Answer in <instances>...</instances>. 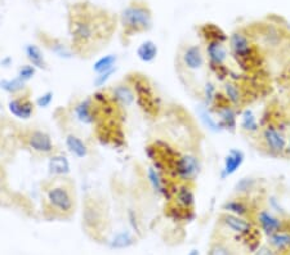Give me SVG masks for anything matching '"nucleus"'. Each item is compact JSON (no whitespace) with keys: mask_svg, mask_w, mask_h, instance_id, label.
<instances>
[{"mask_svg":"<svg viewBox=\"0 0 290 255\" xmlns=\"http://www.w3.org/2000/svg\"><path fill=\"white\" fill-rule=\"evenodd\" d=\"M70 34L74 53L89 57L88 54L93 53L106 42L111 34V26L105 20L104 13H90L85 7L79 6L71 13Z\"/></svg>","mask_w":290,"mask_h":255,"instance_id":"f257e3e1","label":"nucleus"},{"mask_svg":"<svg viewBox=\"0 0 290 255\" xmlns=\"http://www.w3.org/2000/svg\"><path fill=\"white\" fill-rule=\"evenodd\" d=\"M127 83L133 88L136 94V102L139 108L148 116L157 115L160 108L159 97L155 93L151 83L141 74H132L128 77Z\"/></svg>","mask_w":290,"mask_h":255,"instance_id":"f03ea898","label":"nucleus"},{"mask_svg":"<svg viewBox=\"0 0 290 255\" xmlns=\"http://www.w3.org/2000/svg\"><path fill=\"white\" fill-rule=\"evenodd\" d=\"M227 43L230 54L240 67L249 70L250 66L254 65V61L257 60L255 45L248 33L244 30L234 31L228 36Z\"/></svg>","mask_w":290,"mask_h":255,"instance_id":"7ed1b4c3","label":"nucleus"},{"mask_svg":"<svg viewBox=\"0 0 290 255\" xmlns=\"http://www.w3.org/2000/svg\"><path fill=\"white\" fill-rule=\"evenodd\" d=\"M122 24L128 34L150 30L152 26L151 11L147 6L132 4L122 12Z\"/></svg>","mask_w":290,"mask_h":255,"instance_id":"20e7f679","label":"nucleus"},{"mask_svg":"<svg viewBox=\"0 0 290 255\" xmlns=\"http://www.w3.org/2000/svg\"><path fill=\"white\" fill-rule=\"evenodd\" d=\"M200 170H202L200 159L195 154L184 152V154H178L170 173L173 178L179 183H192L200 174Z\"/></svg>","mask_w":290,"mask_h":255,"instance_id":"39448f33","label":"nucleus"},{"mask_svg":"<svg viewBox=\"0 0 290 255\" xmlns=\"http://www.w3.org/2000/svg\"><path fill=\"white\" fill-rule=\"evenodd\" d=\"M230 49L227 42L225 40H209L205 42V58L208 61V66L212 71L223 79L227 72L226 63L230 58Z\"/></svg>","mask_w":290,"mask_h":255,"instance_id":"423d86ee","label":"nucleus"},{"mask_svg":"<svg viewBox=\"0 0 290 255\" xmlns=\"http://www.w3.org/2000/svg\"><path fill=\"white\" fill-rule=\"evenodd\" d=\"M45 200L54 211L62 214L71 213L74 209V193L66 183H54L45 190Z\"/></svg>","mask_w":290,"mask_h":255,"instance_id":"0eeeda50","label":"nucleus"},{"mask_svg":"<svg viewBox=\"0 0 290 255\" xmlns=\"http://www.w3.org/2000/svg\"><path fill=\"white\" fill-rule=\"evenodd\" d=\"M263 149L272 156H282L286 151L287 136L281 128L275 124H267L259 132Z\"/></svg>","mask_w":290,"mask_h":255,"instance_id":"6e6552de","label":"nucleus"},{"mask_svg":"<svg viewBox=\"0 0 290 255\" xmlns=\"http://www.w3.org/2000/svg\"><path fill=\"white\" fill-rule=\"evenodd\" d=\"M212 111L216 115L217 120L219 122V126L222 131H228V132H235L237 129V121H239V112H237V108H235L234 106L228 104L227 102L223 99L222 94L219 97V99L217 101V103L214 104L213 108H211Z\"/></svg>","mask_w":290,"mask_h":255,"instance_id":"1a4fd4ad","label":"nucleus"},{"mask_svg":"<svg viewBox=\"0 0 290 255\" xmlns=\"http://www.w3.org/2000/svg\"><path fill=\"white\" fill-rule=\"evenodd\" d=\"M255 224L258 225V228L261 229L266 236H271V234L276 233V232L281 231V229L286 228L284 219L280 215L275 214L273 211L269 210L268 208L261 209L255 213Z\"/></svg>","mask_w":290,"mask_h":255,"instance_id":"9d476101","label":"nucleus"},{"mask_svg":"<svg viewBox=\"0 0 290 255\" xmlns=\"http://www.w3.org/2000/svg\"><path fill=\"white\" fill-rule=\"evenodd\" d=\"M219 222L226 229L237 234L240 237H248L254 231V223L249 218L237 217L234 214L222 213L219 217Z\"/></svg>","mask_w":290,"mask_h":255,"instance_id":"9b49d317","label":"nucleus"},{"mask_svg":"<svg viewBox=\"0 0 290 255\" xmlns=\"http://www.w3.org/2000/svg\"><path fill=\"white\" fill-rule=\"evenodd\" d=\"M25 141H26V145L30 150H33L34 152H38V154L43 155H49L53 152L54 145L52 142L51 136L43 131H31L27 133V136L25 137Z\"/></svg>","mask_w":290,"mask_h":255,"instance_id":"f8f14e48","label":"nucleus"},{"mask_svg":"<svg viewBox=\"0 0 290 255\" xmlns=\"http://www.w3.org/2000/svg\"><path fill=\"white\" fill-rule=\"evenodd\" d=\"M172 200H174V206L182 210L191 211L195 206L196 197L191 183H179L175 186L172 193Z\"/></svg>","mask_w":290,"mask_h":255,"instance_id":"ddd939ff","label":"nucleus"},{"mask_svg":"<svg viewBox=\"0 0 290 255\" xmlns=\"http://www.w3.org/2000/svg\"><path fill=\"white\" fill-rule=\"evenodd\" d=\"M182 62L188 71H200L205 66V53L198 44H191L184 48L181 56Z\"/></svg>","mask_w":290,"mask_h":255,"instance_id":"4468645a","label":"nucleus"},{"mask_svg":"<svg viewBox=\"0 0 290 255\" xmlns=\"http://www.w3.org/2000/svg\"><path fill=\"white\" fill-rule=\"evenodd\" d=\"M147 181L151 186L152 191L156 193L157 196H163V197H168V199H172L173 190L170 188L168 183V179L165 178V174H164L161 170L156 169L154 165L150 166L147 169Z\"/></svg>","mask_w":290,"mask_h":255,"instance_id":"2eb2a0df","label":"nucleus"},{"mask_svg":"<svg viewBox=\"0 0 290 255\" xmlns=\"http://www.w3.org/2000/svg\"><path fill=\"white\" fill-rule=\"evenodd\" d=\"M35 103L26 94L18 95L8 102V111L20 120H29L34 115Z\"/></svg>","mask_w":290,"mask_h":255,"instance_id":"dca6fc26","label":"nucleus"},{"mask_svg":"<svg viewBox=\"0 0 290 255\" xmlns=\"http://www.w3.org/2000/svg\"><path fill=\"white\" fill-rule=\"evenodd\" d=\"M245 161V154L240 149L228 150L223 158V168L221 170V178L226 179L234 175L243 166Z\"/></svg>","mask_w":290,"mask_h":255,"instance_id":"f3484780","label":"nucleus"},{"mask_svg":"<svg viewBox=\"0 0 290 255\" xmlns=\"http://www.w3.org/2000/svg\"><path fill=\"white\" fill-rule=\"evenodd\" d=\"M221 94L223 99L228 104L234 106L235 108L243 106L244 103V90L240 84L234 80H225L221 86Z\"/></svg>","mask_w":290,"mask_h":255,"instance_id":"a211bd4d","label":"nucleus"},{"mask_svg":"<svg viewBox=\"0 0 290 255\" xmlns=\"http://www.w3.org/2000/svg\"><path fill=\"white\" fill-rule=\"evenodd\" d=\"M109 94L114 103L118 104L119 107H129L136 102L133 88L128 83L114 86L113 89H110Z\"/></svg>","mask_w":290,"mask_h":255,"instance_id":"6ab92c4d","label":"nucleus"},{"mask_svg":"<svg viewBox=\"0 0 290 255\" xmlns=\"http://www.w3.org/2000/svg\"><path fill=\"white\" fill-rule=\"evenodd\" d=\"M74 112L76 119L83 124L90 125L97 121V104L93 101V98H86L79 104H76Z\"/></svg>","mask_w":290,"mask_h":255,"instance_id":"aec40b11","label":"nucleus"},{"mask_svg":"<svg viewBox=\"0 0 290 255\" xmlns=\"http://www.w3.org/2000/svg\"><path fill=\"white\" fill-rule=\"evenodd\" d=\"M222 211L223 213L234 214L237 217L249 218V215L252 214V206L249 204L248 197H234L222 204Z\"/></svg>","mask_w":290,"mask_h":255,"instance_id":"412c9836","label":"nucleus"},{"mask_svg":"<svg viewBox=\"0 0 290 255\" xmlns=\"http://www.w3.org/2000/svg\"><path fill=\"white\" fill-rule=\"evenodd\" d=\"M240 129L248 134H258L261 132V124L258 121V116L252 108H244L239 113Z\"/></svg>","mask_w":290,"mask_h":255,"instance_id":"4be33fe9","label":"nucleus"},{"mask_svg":"<svg viewBox=\"0 0 290 255\" xmlns=\"http://www.w3.org/2000/svg\"><path fill=\"white\" fill-rule=\"evenodd\" d=\"M48 172L54 177H65L71 172L70 161L65 155H52L48 160Z\"/></svg>","mask_w":290,"mask_h":255,"instance_id":"5701e85b","label":"nucleus"},{"mask_svg":"<svg viewBox=\"0 0 290 255\" xmlns=\"http://www.w3.org/2000/svg\"><path fill=\"white\" fill-rule=\"evenodd\" d=\"M267 243L278 254L290 251V229L284 228L271 236H267Z\"/></svg>","mask_w":290,"mask_h":255,"instance_id":"b1692460","label":"nucleus"},{"mask_svg":"<svg viewBox=\"0 0 290 255\" xmlns=\"http://www.w3.org/2000/svg\"><path fill=\"white\" fill-rule=\"evenodd\" d=\"M196 112H198L199 119H200L202 124L204 125L205 129H208V131L212 132V133H219V132H222V129L219 126L218 120H217L216 115H214V112L211 108H208L207 106H204V104L202 103L198 107Z\"/></svg>","mask_w":290,"mask_h":255,"instance_id":"393cba45","label":"nucleus"},{"mask_svg":"<svg viewBox=\"0 0 290 255\" xmlns=\"http://www.w3.org/2000/svg\"><path fill=\"white\" fill-rule=\"evenodd\" d=\"M159 54V47L152 40H145L137 48V57L143 63H151L157 58Z\"/></svg>","mask_w":290,"mask_h":255,"instance_id":"a878e982","label":"nucleus"},{"mask_svg":"<svg viewBox=\"0 0 290 255\" xmlns=\"http://www.w3.org/2000/svg\"><path fill=\"white\" fill-rule=\"evenodd\" d=\"M66 147H67L68 151L71 152L74 156H76V158L79 159L86 158L89 154L86 143L84 142L81 138L75 136V134H68V136L66 137Z\"/></svg>","mask_w":290,"mask_h":255,"instance_id":"bb28decb","label":"nucleus"},{"mask_svg":"<svg viewBox=\"0 0 290 255\" xmlns=\"http://www.w3.org/2000/svg\"><path fill=\"white\" fill-rule=\"evenodd\" d=\"M25 53H26V58L29 60L30 65H33L35 68H40V70L47 68L44 54H43L42 49L38 45L27 44L25 47Z\"/></svg>","mask_w":290,"mask_h":255,"instance_id":"cd10ccee","label":"nucleus"},{"mask_svg":"<svg viewBox=\"0 0 290 255\" xmlns=\"http://www.w3.org/2000/svg\"><path fill=\"white\" fill-rule=\"evenodd\" d=\"M219 97H221V90H218L216 84L211 80L205 81L203 86V104L208 108H213Z\"/></svg>","mask_w":290,"mask_h":255,"instance_id":"c85d7f7f","label":"nucleus"},{"mask_svg":"<svg viewBox=\"0 0 290 255\" xmlns=\"http://www.w3.org/2000/svg\"><path fill=\"white\" fill-rule=\"evenodd\" d=\"M257 184V179L253 178V177H243V178H240L239 181L235 183V195L239 196V197H248V196L255 190Z\"/></svg>","mask_w":290,"mask_h":255,"instance_id":"c756f323","label":"nucleus"},{"mask_svg":"<svg viewBox=\"0 0 290 255\" xmlns=\"http://www.w3.org/2000/svg\"><path fill=\"white\" fill-rule=\"evenodd\" d=\"M0 89H3L9 94H18L26 89V83L18 79L17 76L13 79H3L0 80Z\"/></svg>","mask_w":290,"mask_h":255,"instance_id":"7c9ffc66","label":"nucleus"},{"mask_svg":"<svg viewBox=\"0 0 290 255\" xmlns=\"http://www.w3.org/2000/svg\"><path fill=\"white\" fill-rule=\"evenodd\" d=\"M116 61H118L116 54H107V56L101 57V58L95 61L94 65H93V71L97 75L110 71V70H113V68H116Z\"/></svg>","mask_w":290,"mask_h":255,"instance_id":"2f4dec72","label":"nucleus"},{"mask_svg":"<svg viewBox=\"0 0 290 255\" xmlns=\"http://www.w3.org/2000/svg\"><path fill=\"white\" fill-rule=\"evenodd\" d=\"M208 255H237L236 250L227 242L216 241L211 245Z\"/></svg>","mask_w":290,"mask_h":255,"instance_id":"473e14b6","label":"nucleus"},{"mask_svg":"<svg viewBox=\"0 0 290 255\" xmlns=\"http://www.w3.org/2000/svg\"><path fill=\"white\" fill-rule=\"evenodd\" d=\"M133 242L134 238L129 232H120L110 242V246L113 247V249H124V247L131 246Z\"/></svg>","mask_w":290,"mask_h":255,"instance_id":"72a5a7b5","label":"nucleus"},{"mask_svg":"<svg viewBox=\"0 0 290 255\" xmlns=\"http://www.w3.org/2000/svg\"><path fill=\"white\" fill-rule=\"evenodd\" d=\"M35 74L36 68L34 67L33 65H24L18 68L17 77L18 79H21L22 81H25V83H27V81H30L34 76H35Z\"/></svg>","mask_w":290,"mask_h":255,"instance_id":"f704fd0d","label":"nucleus"},{"mask_svg":"<svg viewBox=\"0 0 290 255\" xmlns=\"http://www.w3.org/2000/svg\"><path fill=\"white\" fill-rule=\"evenodd\" d=\"M268 209L271 211H273L275 214L282 217V215H286V211H285V208L282 206L281 201L276 197V196H268Z\"/></svg>","mask_w":290,"mask_h":255,"instance_id":"c9c22d12","label":"nucleus"},{"mask_svg":"<svg viewBox=\"0 0 290 255\" xmlns=\"http://www.w3.org/2000/svg\"><path fill=\"white\" fill-rule=\"evenodd\" d=\"M52 51L59 57V58H65V60H70L74 56V51H71L70 48H67L63 44H54L52 47Z\"/></svg>","mask_w":290,"mask_h":255,"instance_id":"e433bc0d","label":"nucleus"},{"mask_svg":"<svg viewBox=\"0 0 290 255\" xmlns=\"http://www.w3.org/2000/svg\"><path fill=\"white\" fill-rule=\"evenodd\" d=\"M53 92H45L44 94L39 95L35 99V106L39 108H47V107L51 106V103L53 102Z\"/></svg>","mask_w":290,"mask_h":255,"instance_id":"4c0bfd02","label":"nucleus"},{"mask_svg":"<svg viewBox=\"0 0 290 255\" xmlns=\"http://www.w3.org/2000/svg\"><path fill=\"white\" fill-rule=\"evenodd\" d=\"M115 71H116V68H113V70H110V71H106V72H104V74L97 75L94 79V86H97V88H102V86L109 81L111 75H113Z\"/></svg>","mask_w":290,"mask_h":255,"instance_id":"58836bf2","label":"nucleus"},{"mask_svg":"<svg viewBox=\"0 0 290 255\" xmlns=\"http://www.w3.org/2000/svg\"><path fill=\"white\" fill-rule=\"evenodd\" d=\"M277 254L278 252L275 251L272 247L269 246L268 243H266V245H262V246H259L254 251V255H277Z\"/></svg>","mask_w":290,"mask_h":255,"instance_id":"ea45409f","label":"nucleus"},{"mask_svg":"<svg viewBox=\"0 0 290 255\" xmlns=\"http://www.w3.org/2000/svg\"><path fill=\"white\" fill-rule=\"evenodd\" d=\"M285 155L290 158V134L287 136V143H286V151H285Z\"/></svg>","mask_w":290,"mask_h":255,"instance_id":"a19ab883","label":"nucleus"},{"mask_svg":"<svg viewBox=\"0 0 290 255\" xmlns=\"http://www.w3.org/2000/svg\"><path fill=\"white\" fill-rule=\"evenodd\" d=\"M11 62H12V60H11V58H9V57H7L6 60H3V61H2V62H0V63H2V65L6 66V67H7V66H8V63H11Z\"/></svg>","mask_w":290,"mask_h":255,"instance_id":"79ce46f5","label":"nucleus"},{"mask_svg":"<svg viewBox=\"0 0 290 255\" xmlns=\"http://www.w3.org/2000/svg\"><path fill=\"white\" fill-rule=\"evenodd\" d=\"M188 255H200L199 254V251L196 249H194V250H191V251L188 252Z\"/></svg>","mask_w":290,"mask_h":255,"instance_id":"37998d69","label":"nucleus"}]
</instances>
